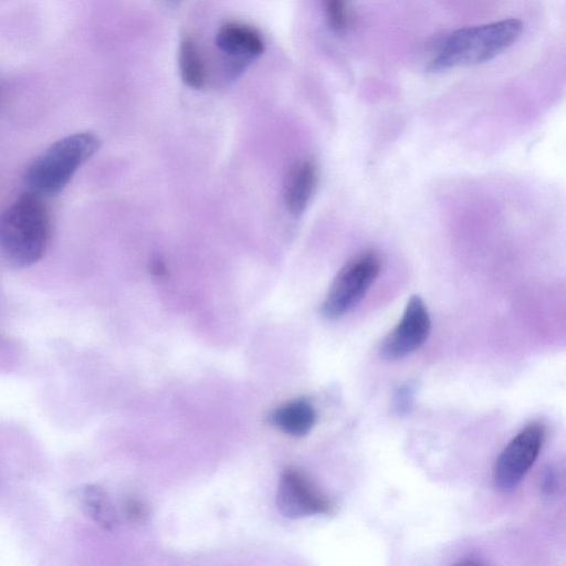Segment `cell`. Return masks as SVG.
<instances>
[{
    "label": "cell",
    "instance_id": "cell-9",
    "mask_svg": "<svg viewBox=\"0 0 566 566\" xmlns=\"http://www.w3.org/2000/svg\"><path fill=\"white\" fill-rule=\"evenodd\" d=\"M317 167L308 158L296 160L284 181V203L294 216L301 214L311 201L317 185Z\"/></svg>",
    "mask_w": 566,
    "mask_h": 566
},
{
    "label": "cell",
    "instance_id": "cell-18",
    "mask_svg": "<svg viewBox=\"0 0 566 566\" xmlns=\"http://www.w3.org/2000/svg\"><path fill=\"white\" fill-rule=\"evenodd\" d=\"M1 97H2V93H1V90H0V101H1Z\"/></svg>",
    "mask_w": 566,
    "mask_h": 566
},
{
    "label": "cell",
    "instance_id": "cell-2",
    "mask_svg": "<svg viewBox=\"0 0 566 566\" xmlns=\"http://www.w3.org/2000/svg\"><path fill=\"white\" fill-rule=\"evenodd\" d=\"M522 29L520 20L506 19L455 30L441 42L429 69L443 71L490 61L510 48Z\"/></svg>",
    "mask_w": 566,
    "mask_h": 566
},
{
    "label": "cell",
    "instance_id": "cell-6",
    "mask_svg": "<svg viewBox=\"0 0 566 566\" xmlns=\"http://www.w3.org/2000/svg\"><path fill=\"white\" fill-rule=\"evenodd\" d=\"M430 329L431 321L426 304L419 295H412L399 323L382 340L380 357L389 361L405 358L426 343Z\"/></svg>",
    "mask_w": 566,
    "mask_h": 566
},
{
    "label": "cell",
    "instance_id": "cell-12",
    "mask_svg": "<svg viewBox=\"0 0 566 566\" xmlns=\"http://www.w3.org/2000/svg\"><path fill=\"white\" fill-rule=\"evenodd\" d=\"M81 501L88 516L105 530L116 523L115 509L107 493L98 485H87L81 492Z\"/></svg>",
    "mask_w": 566,
    "mask_h": 566
},
{
    "label": "cell",
    "instance_id": "cell-11",
    "mask_svg": "<svg viewBox=\"0 0 566 566\" xmlns=\"http://www.w3.org/2000/svg\"><path fill=\"white\" fill-rule=\"evenodd\" d=\"M180 76L189 87L200 90L207 82V69L200 50L191 36H184L179 44Z\"/></svg>",
    "mask_w": 566,
    "mask_h": 566
},
{
    "label": "cell",
    "instance_id": "cell-7",
    "mask_svg": "<svg viewBox=\"0 0 566 566\" xmlns=\"http://www.w3.org/2000/svg\"><path fill=\"white\" fill-rule=\"evenodd\" d=\"M276 506L287 518H302L327 513L331 502L318 493L310 481L297 470L286 469L276 491Z\"/></svg>",
    "mask_w": 566,
    "mask_h": 566
},
{
    "label": "cell",
    "instance_id": "cell-4",
    "mask_svg": "<svg viewBox=\"0 0 566 566\" xmlns=\"http://www.w3.org/2000/svg\"><path fill=\"white\" fill-rule=\"evenodd\" d=\"M381 260L373 250L350 258L337 272L321 305L324 317L335 319L353 310L380 273Z\"/></svg>",
    "mask_w": 566,
    "mask_h": 566
},
{
    "label": "cell",
    "instance_id": "cell-13",
    "mask_svg": "<svg viewBox=\"0 0 566 566\" xmlns=\"http://www.w3.org/2000/svg\"><path fill=\"white\" fill-rule=\"evenodd\" d=\"M329 27L336 32H343L348 25L346 0H323Z\"/></svg>",
    "mask_w": 566,
    "mask_h": 566
},
{
    "label": "cell",
    "instance_id": "cell-17",
    "mask_svg": "<svg viewBox=\"0 0 566 566\" xmlns=\"http://www.w3.org/2000/svg\"><path fill=\"white\" fill-rule=\"evenodd\" d=\"M164 1H166V2H168V3H170V4H174V3H176V2H179L180 0H164Z\"/></svg>",
    "mask_w": 566,
    "mask_h": 566
},
{
    "label": "cell",
    "instance_id": "cell-5",
    "mask_svg": "<svg viewBox=\"0 0 566 566\" xmlns=\"http://www.w3.org/2000/svg\"><path fill=\"white\" fill-rule=\"evenodd\" d=\"M545 438L542 423H528L500 453L493 482L497 490L510 492L517 486L534 464Z\"/></svg>",
    "mask_w": 566,
    "mask_h": 566
},
{
    "label": "cell",
    "instance_id": "cell-16",
    "mask_svg": "<svg viewBox=\"0 0 566 566\" xmlns=\"http://www.w3.org/2000/svg\"><path fill=\"white\" fill-rule=\"evenodd\" d=\"M150 270L155 276H164L166 273L165 263L161 260L155 259L151 262Z\"/></svg>",
    "mask_w": 566,
    "mask_h": 566
},
{
    "label": "cell",
    "instance_id": "cell-1",
    "mask_svg": "<svg viewBox=\"0 0 566 566\" xmlns=\"http://www.w3.org/2000/svg\"><path fill=\"white\" fill-rule=\"evenodd\" d=\"M50 235L49 211L41 196L33 191L23 193L0 214V250L14 266L36 263Z\"/></svg>",
    "mask_w": 566,
    "mask_h": 566
},
{
    "label": "cell",
    "instance_id": "cell-10",
    "mask_svg": "<svg viewBox=\"0 0 566 566\" xmlns=\"http://www.w3.org/2000/svg\"><path fill=\"white\" fill-rule=\"evenodd\" d=\"M316 421V412L311 402L297 399L276 408L270 415V422L281 431L293 436H306Z\"/></svg>",
    "mask_w": 566,
    "mask_h": 566
},
{
    "label": "cell",
    "instance_id": "cell-14",
    "mask_svg": "<svg viewBox=\"0 0 566 566\" xmlns=\"http://www.w3.org/2000/svg\"><path fill=\"white\" fill-rule=\"evenodd\" d=\"M412 388L403 385L396 389L394 395V408L398 413H406L411 408Z\"/></svg>",
    "mask_w": 566,
    "mask_h": 566
},
{
    "label": "cell",
    "instance_id": "cell-15",
    "mask_svg": "<svg viewBox=\"0 0 566 566\" xmlns=\"http://www.w3.org/2000/svg\"><path fill=\"white\" fill-rule=\"evenodd\" d=\"M541 488L545 495H551L556 491L557 476L553 469L546 468L543 472Z\"/></svg>",
    "mask_w": 566,
    "mask_h": 566
},
{
    "label": "cell",
    "instance_id": "cell-3",
    "mask_svg": "<svg viewBox=\"0 0 566 566\" xmlns=\"http://www.w3.org/2000/svg\"><path fill=\"white\" fill-rule=\"evenodd\" d=\"M99 139L92 133H76L52 144L36 157L25 171V182L31 191L53 195L62 190L76 170L99 147Z\"/></svg>",
    "mask_w": 566,
    "mask_h": 566
},
{
    "label": "cell",
    "instance_id": "cell-8",
    "mask_svg": "<svg viewBox=\"0 0 566 566\" xmlns=\"http://www.w3.org/2000/svg\"><path fill=\"white\" fill-rule=\"evenodd\" d=\"M216 44L239 70L264 51L261 34L252 27L239 22L223 24L217 32Z\"/></svg>",
    "mask_w": 566,
    "mask_h": 566
}]
</instances>
